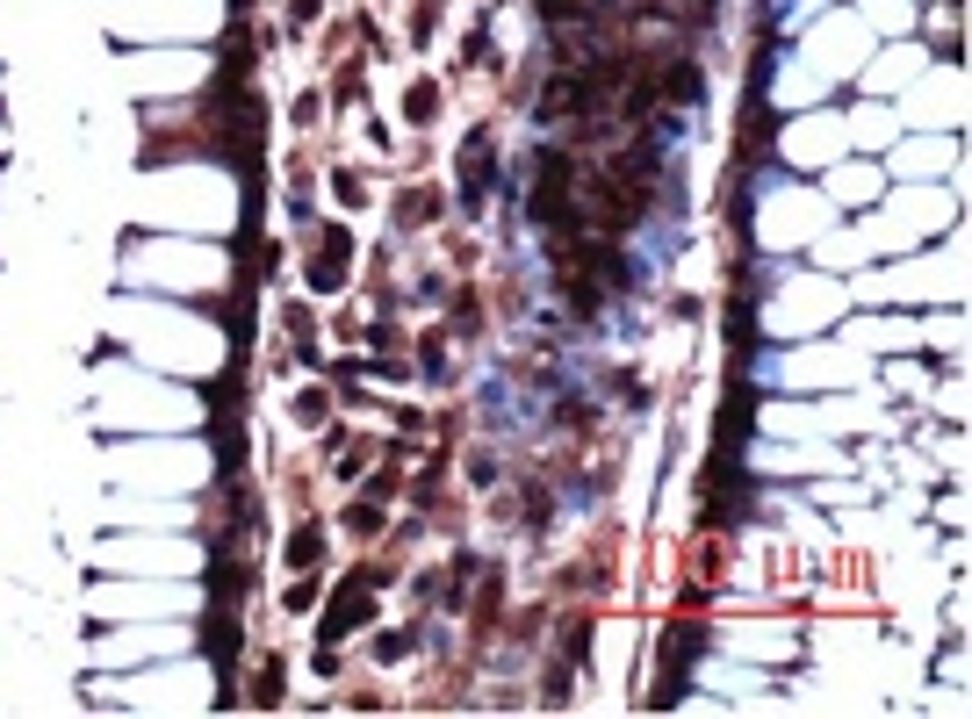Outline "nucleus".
I'll use <instances>...</instances> for the list:
<instances>
[{
	"mask_svg": "<svg viewBox=\"0 0 972 719\" xmlns=\"http://www.w3.org/2000/svg\"><path fill=\"white\" fill-rule=\"evenodd\" d=\"M108 562H116V568H180L188 554H180V547H152V554H144V547H108Z\"/></svg>",
	"mask_w": 972,
	"mask_h": 719,
	"instance_id": "f257e3e1",
	"label": "nucleus"
}]
</instances>
